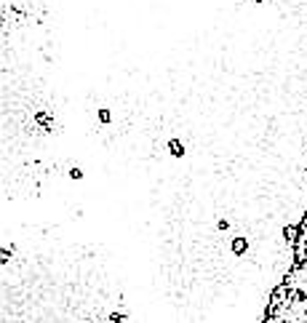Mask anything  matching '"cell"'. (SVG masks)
I'll list each match as a JSON object with an SVG mask.
<instances>
[{
	"label": "cell",
	"instance_id": "obj_1",
	"mask_svg": "<svg viewBox=\"0 0 307 323\" xmlns=\"http://www.w3.org/2000/svg\"><path fill=\"white\" fill-rule=\"evenodd\" d=\"M168 150H171V152H176V155H182V152H184V147H182V144H179L176 139H171V142H168Z\"/></svg>",
	"mask_w": 307,
	"mask_h": 323
},
{
	"label": "cell",
	"instance_id": "obj_2",
	"mask_svg": "<svg viewBox=\"0 0 307 323\" xmlns=\"http://www.w3.org/2000/svg\"><path fill=\"white\" fill-rule=\"evenodd\" d=\"M233 251H235V254H243V251H246V241H243V238L233 243Z\"/></svg>",
	"mask_w": 307,
	"mask_h": 323
},
{
	"label": "cell",
	"instance_id": "obj_3",
	"mask_svg": "<svg viewBox=\"0 0 307 323\" xmlns=\"http://www.w3.org/2000/svg\"><path fill=\"white\" fill-rule=\"evenodd\" d=\"M99 123H110V110H99Z\"/></svg>",
	"mask_w": 307,
	"mask_h": 323
},
{
	"label": "cell",
	"instance_id": "obj_4",
	"mask_svg": "<svg viewBox=\"0 0 307 323\" xmlns=\"http://www.w3.org/2000/svg\"><path fill=\"white\" fill-rule=\"evenodd\" d=\"M257 3H259V0H257Z\"/></svg>",
	"mask_w": 307,
	"mask_h": 323
}]
</instances>
